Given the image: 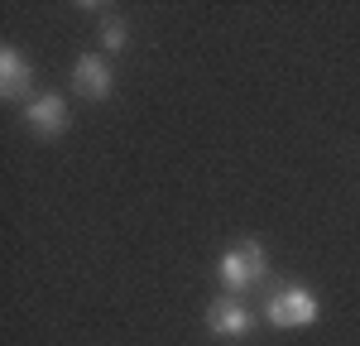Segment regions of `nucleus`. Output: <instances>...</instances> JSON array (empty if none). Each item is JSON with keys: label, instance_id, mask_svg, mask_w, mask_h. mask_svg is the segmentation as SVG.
I'll list each match as a JSON object with an SVG mask.
<instances>
[{"label": "nucleus", "instance_id": "nucleus-1", "mask_svg": "<svg viewBox=\"0 0 360 346\" xmlns=\"http://www.w3.org/2000/svg\"><path fill=\"white\" fill-rule=\"evenodd\" d=\"M217 279H221V288H231L236 298L250 293V288H264L269 284V255H264V245H259L255 236L231 241L221 250V260H217Z\"/></svg>", "mask_w": 360, "mask_h": 346}, {"label": "nucleus", "instance_id": "nucleus-2", "mask_svg": "<svg viewBox=\"0 0 360 346\" xmlns=\"http://www.w3.org/2000/svg\"><path fill=\"white\" fill-rule=\"evenodd\" d=\"M264 317L274 322V327H312L317 317H322V303H317V293L307 284H274L269 293V303H264Z\"/></svg>", "mask_w": 360, "mask_h": 346}, {"label": "nucleus", "instance_id": "nucleus-3", "mask_svg": "<svg viewBox=\"0 0 360 346\" xmlns=\"http://www.w3.org/2000/svg\"><path fill=\"white\" fill-rule=\"evenodd\" d=\"M207 332L221 337V342H245L250 332H255V313H250L236 293H221V298H212V308H207Z\"/></svg>", "mask_w": 360, "mask_h": 346}, {"label": "nucleus", "instance_id": "nucleus-4", "mask_svg": "<svg viewBox=\"0 0 360 346\" xmlns=\"http://www.w3.org/2000/svg\"><path fill=\"white\" fill-rule=\"evenodd\" d=\"M0 96H5L10 106H20V111L39 96V91H34V68H29V58L20 53L15 44L0 49Z\"/></svg>", "mask_w": 360, "mask_h": 346}, {"label": "nucleus", "instance_id": "nucleus-5", "mask_svg": "<svg viewBox=\"0 0 360 346\" xmlns=\"http://www.w3.org/2000/svg\"><path fill=\"white\" fill-rule=\"evenodd\" d=\"M25 125L39 140H58V135L68 130V96H63V91H39L25 106Z\"/></svg>", "mask_w": 360, "mask_h": 346}, {"label": "nucleus", "instance_id": "nucleus-6", "mask_svg": "<svg viewBox=\"0 0 360 346\" xmlns=\"http://www.w3.org/2000/svg\"><path fill=\"white\" fill-rule=\"evenodd\" d=\"M72 86H77V96H86V101H111L115 68L101 53H82L72 63Z\"/></svg>", "mask_w": 360, "mask_h": 346}, {"label": "nucleus", "instance_id": "nucleus-7", "mask_svg": "<svg viewBox=\"0 0 360 346\" xmlns=\"http://www.w3.org/2000/svg\"><path fill=\"white\" fill-rule=\"evenodd\" d=\"M125 44H130V25H125V15L106 10V15H101V49H106V53H120Z\"/></svg>", "mask_w": 360, "mask_h": 346}]
</instances>
